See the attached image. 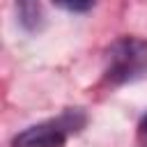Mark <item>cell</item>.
I'll return each mask as SVG.
<instances>
[{
    "instance_id": "obj_4",
    "label": "cell",
    "mask_w": 147,
    "mask_h": 147,
    "mask_svg": "<svg viewBox=\"0 0 147 147\" xmlns=\"http://www.w3.org/2000/svg\"><path fill=\"white\" fill-rule=\"evenodd\" d=\"M53 2L67 11H87L94 7V0H53Z\"/></svg>"
},
{
    "instance_id": "obj_3",
    "label": "cell",
    "mask_w": 147,
    "mask_h": 147,
    "mask_svg": "<svg viewBox=\"0 0 147 147\" xmlns=\"http://www.w3.org/2000/svg\"><path fill=\"white\" fill-rule=\"evenodd\" d=\"M16 9H18V18H21L23 28H28V30H39L41 28L44 11H41L39 0H16Z\"/></svg>"
},
{
    "instance_id": "obj_2",
    "label": "cell",
    "mask_w": 147,
    "mask_h": 147,
    "mask_svg": "<svg viewBox=\"0 0 147 147\" xmlns=\"http://www.w3.org/2000/svg\"><path fill=\"white\" fill-rule=\"evenodd\" d=\"M85 124V117L78 110H69L57 119L34 124L18 136H14L11 147H64L67 136L78 131Z\"/></svg>"
},
{
    "instance_id": "obj_5",
    "label": "cell",
    "mask_w": 147,
    "mask_h": 147,
    "mask_svg": "<svg viewBox=\"0 0 147 147\" xmlns=\"http://www.w3.org/2000/svg\"><path fill=\"white\" fill-rule=\"evenodd\" d=\"M140 129H142V131H145V133H147V115H145V117H142V124H140Z\"/></svg>"
},
{
    "instance_id": "obj_1",
    "label": "cell",
    "mask_w": 147,
    "mask_h": 147,
    "mask_svg": "<svg viewBox=\"0 0 147 147\" xmlns=\"http://www.w3.org/2000/svg\"><path fill=\"white\" fill-rule=\"evenodd\" d=\"M147 71V41L138 37L117 39L106 55V78L115 85L131 83Z\"/></svg>"
}]
</instances>
